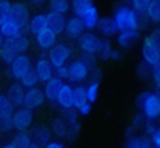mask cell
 <instances>
[{
    "mask_svg": "<svg viewBox=\"0 0 160 148\" xmlns=\"http://www.w3.org/2000/svg\"><path fill=\"white\" fill-rule=\"evenodd\" d=\"M113 20L120 30H138L140 28V13L133 7H117L113 12Z\"/></svg>",
    "mask_w": 160,
    "mask_h": 148,
    "instance_id": "cell-1",
    "label": "cell"
},
{
    "mask_svg": "<svg viewBox=\"0 0 160 148\" xmlns=\"http://www.w3.org/2000/svg\"><path fill=\"white\" fill-rule=\"evenodd\" d=\"M137 105L147 120H157L160 117V93H140L137 98Z\"/></svg>",
    "mask_w": 160,
    "mask_h": 148,
    "instance_id": "cell-2",
    "label": "cell"
},
{
    "mask_svg": "<svg viewBox=\"0 0 160 148\" xmlns=\"http://www.w3.org/2000/svg\"><path fill=\"white\" fill-rule=\"evenodd\" d=\"M10 68V75H12L15 80H22V78L27 75L30 70H33V63L30 60L28 55H25V53H18L17 58L8 65Z\"/></svg>",
    "mask_w": 160,
    "mask_h": 148,
    "instance_id": "cell-3",
    "label": "cell"
},
{
    "mask_svg": "<svg viewBox=\"0 0 160 148\" xmlns=\"http://www.w3.org/2000/svg\"><path fill=\"white\" fill-rule=\"evenodd\" d=\"M142 55H143V60H147L152 67L160 63V45L150 35L143 38Z\"/></svg>",
    "mask_w": 160,
    "mask_h": 148,
    "instance_id": "cell-4",
    "label": "cell"
},
{
    "mask_svg": "<svg viewBox=\"0 0 160 148\" xmlns=\"http://www.w3.org/2000/svg\"><path fill=\"white\" fill-rule=\"evenodd\" d=\"M0 32H2V37H20L23 33V23L18 22L15 17H8V18H2L0 20Z\"/></svg>",
    "mask_w": 160,
    "mask_h": 148,
    "instance_id": "cell-5",
    "label": "cell"
},
{
    "mask_svg": "<svg viewBox=\"0 0 160 148\" xmlns=\"http://www.w3.org/2000/svg\"><path fill=\"white\" fill-rule=\"evenodd\" d=\"M90 70H92V67H90L83 58L73 60L72 63H70V77H68V80H72L75 83L82 82V80H85V78L90 75Z\"/></svg>",
    "mask_w": 160,
    "mask_h": 148,
    "instance_id": "cell-6",
    "label": "cell"
},
{
    "mask_svg": "<svg viewBox=\"0 0 160 148\" xmlns=\"http://www.w3.org/2000/svg\"><path fill=\"white\" fill-rule=\"evenodd\" d=\"M32 122H33L32 108L23 105L22 108H18V110L13 113V127H15V130H18V131L27 130V128L32 125Z\"/></svg>",
    "mask_w": 160,
    "mask_h": 148,
    "instance_id": "cell-7",
    "label": "cell"
},
{
    "mask_svg": "<svg viewBox=\"0 0 160 148\" xmlns=\"http://www.w3.org/2000/svg\"><path fill=\"white\" fill-rule=\"evenodd\" d=\"M72 55V50H70L68 45L65 43H57L55 47L50 48V53H48V58L50 62L53 63V67H58V65H65L67 60Z\"/></svg>",
    "mask_w": 160,
    "mask_h": 148,
    "instance_id": "cell-8",
    "label": "cell"
},
{
    "mask_svg": "<svg viewBox=\"0 0 160 148\" xmlns=\"http://www.w3.org/2000/svg\"><path fill=\"white\" fill-rule=\"evenodd\" d=\"M47 100V95H45V90H40L38 87H32L27 88V93H25V107L32 108H40Z\"/></svg>",
    "mask_w": 160,
    "mask_h": 148,
    "instance_id": "cell-9",
    "label": "cell"
},
{
    "mask_svg": "<svg viewBox=\"0 0 160 148\" xmlns=\"http://www.w3.org/2000/svg\"><path fill=\"white\" fill-rule=\"evenodd\" d=\"M33 70L37 72V75H38V78H40V82H48L50 78L53 77L55 67H53V63L50 62V58L42 57V58H38V60L35 62Z\"/></svg>",
    "mask_w": 160,
    "mask_h": 148,
    "instance_id": "cell-10",
    "label": "cell"
},
{
    "mask_svg": "<svg viewBox=\"0 0 160 148\" xmlns=\"http://www.w3.org/2000/svg\"><path fill=\"white\" fill-rule=\"evenodd\" d=\"M78 45L82 48V52H88V53H95L97 55L100 50V45H102V40L93 35V33H83L82 37L78 38Z\"/></svg>",
    "mask_w": 160,
    "mask_h": 148,
    "instance_id": "cell-11",
    "label": "cell"
},
{
    "mask_svg": "<svg viewBox=\"0 0 160 148\" xmlns=\"http://www.w3.org/2000/svg\"><path fill=\"white\" fill-rule=\"evenodd\" d=\"M37 45L42 48V50H50L52 47L57 45V37L58 33L53 32L50 27H47L45 30H42L40 33H37Z\"/></svg>",
    "mask_w": 160,
    "mask_h": 148,
    "instance_id": "cell-12",
    "label": "cell"
},
{
    "mask_svg": "<svg viewBox=\"0 0 160 148\" xmlns=\"http://www.w3.org/2000/svg\"><path fill=\"white\" fill-rule=\"evenodd\" d=\"M85 23L82 22L80 15H75V17H70L67 20V25H65V33L67 37L70 38H80L83 35V30H85Z\"/></svg>",
    "mask_w": 160,
    "mask_h": 148,
    "instance_id": "cell-13",
    "label": "cell"
},
{
    "mask_svg": "<svg viewBox=\"0 0 160 148\" xmlns=\"http://www.w3.org/2000/svg\"><path fill=\"white\" fill-rule=\"evenodd\" d=\"M57 103L58 107L65 110V108H72L75 107V100H73V88L68 85V83H63L62 88H60V93L57 97Z\"/></svg>",
    "mask_w": 160,
    "mask_h": 148,
    "instance_id": "cell-14",
    "label": "cell"
},
{
    "mask_svg": "<svg viewBox=\"0 0 160 148\" xmlns=\"http://www.w3.org/2000/svg\"><path fill=\"white\" fill-rule=\"evenodd\" d=\"M25 93H27V90H25L23 83L18 82V83L10 85L7 95H8V98L12 100V103L15 107H23L25 105Z\"/></svg>",
    "mask_w": 160,
    "mask_h": 148,
    "instance_id": "cell-15",
    "label": "cell"
},
{
    "mask_svg": "<svg viewBox=\"0 0 160 148\" xmlns=\"http://www.w3.org/2000/svg\"><path fill=\"white\" fill-rule=\"evenodd\" d=\"M63 85V82H62V78H58L57 75L52 77L48 82H45V95H47V100L48 102H57V97H58V93H60V88H62Z\"/></svg>",
    "mask_w": 160,
    "mask_h": 148,
    "instance_id": "cell-16",
    "label": "cell"
},
{
    "mask_svg": "<svg viewBox=\"0 0 160 148\" xmlns=\"http://www.w3.org/2000/svg\"><path fill=\"white\" fill-rule=\"evenodd\" d=\"M80 18H82V22L85 23V27H87V28H95L98 25V20H100L98 10L95 8V5L92 3V5H88L82 13H80Z\"/></svg>",
    "mask_w": 160,
    "mask_h": 148,
    "instance_id": "cell-17",
    "label": "cell"
},
{
    "mask_svg": "<svg viewBox=\"0 0 160 148\" xmlns=\"http://www.w3.org/2000/svg\"><path fill=\"white\" fill-rule=\"evenodd\" d=\"M12 141H13L15 148H35V146H38V143L33 140V135L27 133V130L18 131L17 135L13 136Z\"/></svg>",
    "mask_w": 160,
    "mask_h": 148,
    "instance_id": "cell-18",
    "label": "cell"
},
{
    "mask_svg": "<svg viewBox=\"0 0 160 148\" xmlns=\"http://www.w3.org/2000/svg\"><path fill=\"white\" fill-rule=\"evenodd\" d=\"M47 27H48L47 13H37V15H33L28 22V30H30V33H33V35H37V33H40L42 30H45Z\"/></svg>",
    "mask_w": 160,
    "mask_h": 148,
    "instance_id": "cell-19",
    "label": "cell"
},
{
    "mask_svg": "<svg viewBox=\"0 0 160 148\" xmlns=\"http://www.w3.org/2000/svg\"><path fill=\"white\" fill-rule=\"evenodd\" d=\"M138 38V30H120L117 35V45L122 48H128Z\"/></svg>",
    "mask_w": 160,
    "mask_h": 148,
    "instance_id": "cell-20",
    "label": "cell"
},
{
    "mask_svg": "<svg viewBox=\"0 0 160 148\" xmlns=\"http://www.w3.org/2000/svg\"><path fill=\"white\" fill-rule=\"evenodd\" d=\"M47 20H48V27L52 28L53 32H57L58 35L65 32V25H67V22L63 20V15H60V13L50 10L47 13Z\"/></svg>",
    "mask_w": 160,
    "mask_h": 148,
    "instance_id": "cell-21",
    "label": "cell"
},
{
    "mask_svg": "<svg viewBox=\"0 0 160 148\" xmlns=\"http://www.w3.org/2000/svg\"><path fill=\"white\" fill-rule=\"evenodd\" d=\"M52 128L45 127V125H37L33 128L32 135H33V140L38 143V145H45L47 146V143L50 141V136H52Z\"/></svg>",
    "mask_w": 160,
    "mask_h": 148,
    "instance_id": "cell-22",
    "label": "cell"
},
{
    "mask_svg": "<svg viewBox=\"0 0 160 148\" xmlns=\"http://www.w3.org/2000/svg\"><path fill=\"white\" fill-rule=\"evenodd\" d=\"M12 17H15L18 22H22L23 27H25L30 22V13H28L27 5L22 3V2H15L13 7H12Z\"/></svg>",
    "mask_w": 160,
    "mask_h": 148,
    "instance_id": "cell-23",
    "label": "cell"
},
{
    "mask_svg": "<svg viewBox=\"0 0 160 148\" xmlns=\"http://www.w3.org/2000/svg\"><path fill=\"white\" fill-rule=\"evenodd\" d=\"M97 55L100 58H103V60H118V58L122 57L112 45H110L108 40H102V45H100V50H98Z\"/></svg>",
    "mask_w": 160,
    "mask_h": 148,
    "instance_id": "cell-24",
    "label": "cell"
},
{
    "mask_svg": "<svg viewBox=\"0 0 160 148\" xmlns=\"http://www.w3.org/2000/svg\"><path fill=\"white\" fill-rule=\"evenodd\" d=\"M97 28L103 33V35H113V33L118 32V27H117V23H115L113 17H103V18H100Z\"/></svg>",
    "mask_w": 160,
    "mask_h": 148,
    "instance_id": "cell-25",
    "label": "cell"
},
{
    "mask_svg": "<svg viewBox=\"0 0 160 148\" xmlns=\"http://www.w3.org/2000/svg\"><path fill=\"white\" fill-rule=\"evenodd\" d=\"M52 131L55 136H60V138H68V125H67V120L63 117L60 118H53L52 120Z\"/></svg>",
    "mask_w": 160,
    "mask_h": 148,
    "instance_id": "cell-26",
    "label": "cell"
},
{
    "mask_svg": "<svg viewBox=\"0 0 160 148\" xmlns=\"http://www.w3.org/2000/svg\"><path fill=\"white\" fill-rule=\"evenodd\" d=\"M152 145H153L152 136H148V135H137V136H132L127 141V146L130 148H150Z\"/></svg>",
    "mask_w": 160,
    "mask_h": 148,
    "instance_id": "cell-27",
    "label": "cell"
},
{
    "mask_svg": "<svg viewBox=\"0 0 160 148\" xmlns=\"http://www.w3.org/2000/svg\"><path fill=\"white\" fill-rule=\"evenodd\" d=\"M145 17L150 22L160 23V0H150L147 10H145Z\"/></svg>",
    "mask_w": 160,
    "mask_h": 148,
    "instance_id": "cell-28",
    "label": "cell"
},
{
    "mask_svg": "<svg viewBox=\"0 0 160 148\" xmlns=\"http://www.w3.org/2000/svg\"><path fill=\"white\" fill-rule=\"evenodd\" d=\"M15 105L12 103V100L8 98V95H2L0 97V118H8L13 117L15 113Z\"/></svg>",
    "mask_w": 160,
    "mask_h": 148,
    "instance_id": "cell-29",
    "label": "cell"
},
{
    "mask_svg": "<svg viewBox=\"0 0 160 148\" xmlns=\"http://www.w3.org/2000/svg\"><path fill=\"white\" fill-rule=\"evenodd\" d=\"M70 8H72V2L70 0H50V10L57 12L60 15H65Z\"/></svg>",
    "mask_w": 160,
    "mask_h": 148,
    "instance_id": "cell-30",
    "label": "cell"
},
{
    "mask_svg": "<svg viewBox=\"0 0 160 148\" xmlns=\"http://www.w3.org/2000/svg\"><path fill=\"white\" fill-rule=\"evenodd\" d=\"M73 100H75V108L82 107L85 102H88V95H87V87L83 85H77L73 88Z\"/></svg>",
    "mask_w": 160,
    "mask_h": 148,
    "instance_id": "cell-31",
    "label": "cell"
},
{
    "mask_svg": "<svg viewBox=\"0 0 160 148\" xmlns=\"http://www.w3.org/2000/svg\"><path fill=\"white\" fill-rule=\"evenodd\" d=\"M10 38V37H8ZM10 43H12V47L17 50L18 53H25L28 50V47H30V40L27 37H23V35H20V37H15V38H10Z\"/></svg>",
    "mask_w": 160,
    "mask_h": 148,
    "instance_id": "cell-32",
    "label": "cell"
},
{
    "mask_svg": "<svg viewBox=\"0 0 160 148\" xmlns=\"http://www.w3.org/2000/svg\"><path fill=\"white\" fill-rule=\"evenodd\" d=\"M152 70H153V67L150 65L147 60H143V62L138 63L137 75H138V78H142V80H148V78H152Z\"/></svg>",
    "mask_w": 160,
    "mask_h": 148,
    "instance_id": "cell-33",
    "label": "cell"
},
{
    "mask_svg": "<svg viewBox=\"0 0 160 148\" xmlns=\"http://www.w3.org/2000/svg\"><path fill=\"white\" fill-rule=\"evenodd\" d=\"M18 82H22L25 88H32V87H38L40 78H38V75H37V72H35V70H30L27 75H25L22 80H18Z\"/></svg>",
    "mask_w": 160,
    "mask_h": 148,
    "instance_id": "cell-34",
    "label": "cell"
},
{
    "mask_svg": "<svg viewBox=\"0 0 160 148\" xmlns=\"http://www.w3.org/2000/svg\"><path fill=\"white\" fill-rule=\"evenodd\" d=\"M72 2V10L75 15H80L88 5H92V0H70Z\"/></svg>",
    "mask_w": 160,
    "mask_h": 148,
    "instance_id": "cell-35",
    "label": "cell"
},
{
    "mask_svg": "<svg viewBox=\"0 0 160 148\" xmlns=\"http://www.w3.org/2000/svg\"><path fill=\"white\" fill-rule=\"evenodd\" d=\"M12 7L13 3H10V0H2V3H0V20L12 17Z\"/></svg>",
    "mask_w": 160,
    "mask_h": 148,
    "instance_id": "cell-36",
    "label": "cell"
},
{
    "mask_svg": "<svg viewBox=\"0 0 160 148\" xmlns=\"http://www.w3.org/2000/svg\"><path fill=\"white\" fill-rule=\"evenodd\" d=\"M98 88H100V85H98V82H92L90 85L87 87V95H88V102H95L98 98Z\"/></svg>",
    "mask_w": 160,
    "mask_h": 148,
    "instance_id": "cell-37",
    "label": "cell"
},
{
    "mask_svg": "<svg viewBox=\"0 0 160 148\" xmlns=\"http://www.w3.org/2000/svg\"><path fill=\"white\" fill-rule=\"evenodd\" d=\"M55 75H57L58 78H62V80H65V78L70 77V65H58L55 67Z\"/></svg>",
    "mask_w": 160,
    "mask_h": 148,
    "instance_id": "cell-38",
    "label": "cell"
},
{
    "mask_svg": "<svg viewBox=\"0 0 160 148\" xmlns=\"http://www.w3.org/2000/svg\"><path fill=\"white\" fill-rule=\"evenodd\" d=\"M148 2L150 0H132V7L140 13V15H143L145 10H147V7H148Z\"/></svg>",
    "mask_w": 160,
    "mask_h": 148,
    "instance_id": "cell-39",
    "label": "cell"
},
{
    "mask_svg": "<svg viewBox=\"0 0 160 148\" xmlns=\"http://www.w3.org/2000/svg\"><path fill=\"white\" fill-rule=\"evenodd\" d=\"M0 127H2V131H3V133H8V131L15 130V127H13V117L2 118V122H0Z\"/></svg>",
    "mask_w": 160,
    "mask_h": 148,
    "instance_id": "cell-40",
    "label": "cell"
},
{
    "mask_svg": "<svg viewBox=\"0 0 160 148\" xmlns=\"http://www.w3.org/2000/svg\"><path fill=\"white\" fill-rule=\"evenodd\" d=\"M152 80H153V85L157 90H160V63L153 65V70H152Z\"/></svg>",
    "mask_w": 160,
    "mask_h": 148,
    "instance_id": "cell-41",
    "label": "cell"
},
{
    "mask_svg": "<svg viewBox=\"0 0 160 148\" xmlns=\"http://www.w3.org/2000/svg\"><path fill=\"white\" fill-rule=\"evenodd\" d=\"M145 135H148V136H152L153 135V133H155V130H157V125H155V123L152 122V120H150V122H147V123H145Z\"/></svg>",
    "mask_w": 160,
    "mask_h": 148,
    "instance_id": "cell-42",
    "label": "cell"
},
{
    "mask_svg": "<svg viewBox=\"0 0 160 148\" xmlns=\"http://www.w3.org/2000/svg\"><path fill=\"white\" fill-rule=\"evenodd\" d=\"M77 110H78L80 115H88L90 110H92V102H85L82 107H78V108H77Z\"/></svg>",
    "mask_w": 160,
    "mask_h": 148,
    "instance_id": "cell-43",
    "label": "cell"
},
{
    "mask_svg": "<svg viewBox=\"0 0 160 148\" xmlns=\"http://www.w3.org/2000/svg\"><path fill=\"white\" fill-rule=\"evenodd\" d=\"M90 75H92V82H100V77H102V72H100V68L93 67L92 70H90Z\"/></svg>",
    "mask_w": 160,
    "mask_h": 148,
    "instance_id": "cell-44",
    "label": "cell"
},
{
    "mask_svg": "<svg viewBox=\"0 0 160 148\" xmlns=\"http://www.w3.org/2000/svg\"><path fill=\"white\" fill-rule=\"evenodd\" d=\"M152 141H153L155 146L160 148V128H157V130H155V133L152 135Z\"/></svg>",
    "mask_w": 160,
    "mask_h": 148,
    "instance_id": "cell-45",
    "label": "cell"
},
{
    "mask_svg": "<svg viewBox=\"0 0 160 148\" xmlns=\"http://www.w3.org/2000/svg\"><path fill=\"white\" fill-rule=\"evenodd\" d=\"M47 148H63V143L62 141H48Z\"/></svg>",
    "mask_w": 160,
    "mask_h": 148,
    "instance_id": "cell-46",
    "label": "cell"
},
{
    "mask_svg": "<svg viewBox=\"0 0 160 148\" xmlns=\"http://www.w3.org/2000/svg\"><path fill=\"white\" fill-rule=\"evenodd\" d=\"M150 37H152L153 40H155V42H157L158 45H160V28H157V30H153L152 33H150Z\"/></svg>",
    "mask_w": 160,
    "mask_h": 148,
    "instance_id": "cell-47",
    "label": "cell"
},
{
    "mask_svg": "<svg viewBox=\"0 0 160 148\" xmlns=\"http://www.w3.org/2000/svg\"><path fill=\"white\" fill-rule=\"evenodd\" d=\"M30 2H32L33 5H42V3H45L47 0H30Z\"/></svg>",
    "mask_w": 160,
    "mask_h": 148,
    "instance_id": "cell-48",
    "label": "cell"
},
{
    "mask_svg": "<svg viewBox=\"0 0 160 148\" xmlns=\"http://www.w3.org/2000/svg\"><path fill=\"white\" fill-rule=\"evenodd\" d=\"M127 2H132V0H127Z\"/></svg>",
    "mask_w": 160,
    "mask_h": 148,
    "instance_id": "cell-49",
    "label": "cell"
}]
</instances>
